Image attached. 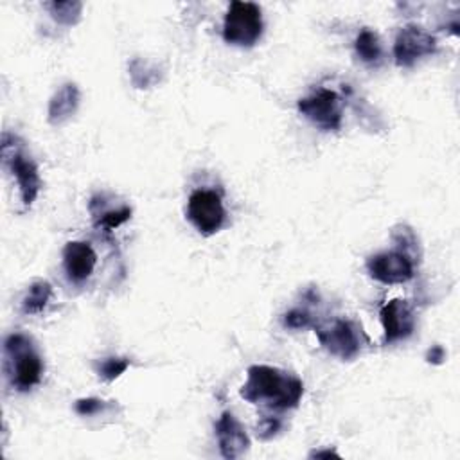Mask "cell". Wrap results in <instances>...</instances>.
I'll return each instance as SVG.
<instances>
[{
  "mask_svg": "<svg viewBox=\"0 0 460 460\" xmlns=\"http://www.w3.org/2000/svg\"><path fill=\"white\" fill-rule=\"evenodd\" d=\"M214 429H216L219 453L223 458L234 460L243 456L250 449V437L232 411H223Z\"/></svg>",
  "mask_w": 460,
  "mask_h": 460,
  "instance_id": "11",
  "label": "cell"
},
{
  "mask_svg": "<svg viewBox=\"0 0 460 460\" xmlns=\"http://www.w3.org/2000/svg\"><path fill=\"white\" fill-rule=\"evenodd\" d=\"M298 111L323 131H338L341 128V99L329 88H320L296 102Z\"/></svg>",
  "mask_w": 460,
  "mask_h": 460,
  "instance_id": "7",
  "label": "cell"
},
{
  "mask_svg": "<svg viewBox=\"0 0 460 460\" xmlns=\"http://www.w3.org/2000/svg\"><path fill=\"white\" fill-rule=\"evenodd\" d=\"M129 367V359L128 358H104L102 361L97 363L95 372L99 374V377H102L104 381H115L117 377H120Z\"/></svg>",
  "mask_w": 460,
  "mask_h": 460,
  "instance_id": "19",
  "label": "cell"
},
{
  "mask_svg": "<svg viewBox=\"0 0 460 460\" xmlns=\"http://www.w3.org/2000/svg\"><path fill=\"white\" fill-rule=\"evenodd\" d=\"M446 359V352L440 345H433L428 352H426V361L433 363V365H440Z\"/></svg>",
  "mask_w": 460,
  "mask_h": 460,
  "instance_id": "23",
  "label": "cell"
},
{
  "mask_svg": "<svg viewBox=\"0 0 460 460\" xmlns=\"http://www.w3.org/2000/svg\"><path fill=\"white\" fill-rule=\"evenodd\" d=\"M320 345L332 356L350 361L361 350V329L345 318H338L327 325H314Z\"/></svg>",
  "mask_w": 460,
  "mask_h": 460,
  "instance_id": "6",
  "label": "cell"
},
{
  "mask_svg": "<svg viewBox=\"0 0 460 460\" xmlns=\"http://www.w3.org/2000/svg\"><path fill=\"white\" fill-rule=\"evenodd\" d=\"M4 352L7 358V376L13 388L18 392H27L41 381L43 361L29 336L22 332L9 334L4 341Z\"/></svg>",
  "mask_w": 460,
  "mask_h": 460,
  "instance_id": "2",
  "label": "cell"
},
{
  "mask_svg": "<svg viewBox=\"0 0 460 460\" xmlns=\"http://www.w3.org/2000/svg\"><path fill=\"white\" fill-rule=\"evenodd\" d=\"M129 74L131 81L137 88H149L158 81V70L156 66H151L147 61L142 59H133L129 65Z\"/></svg>",
  "mask_w": 460,
  "mask_h": 460,
  "instance_id": "18",
  "label": "cell"
},
{
  "mask_svg": "<svg viewBox=\"0 0 460 460\" xmlns=\"http://www.w3.org/2000/svg\"><path fill=\"white\" fill-rule=\"evenodd\" d=\"M367 271L381 284H404L413 279V259L401 250L381 252L367 259Z\"/></svg>",
  "mask_w": 460,
  "mask_h": 460,
  "instance_id": "9",
  "label": "cell"
},
{
  "mask_svg": "<svg viewBox=\"0 0 460 460\" xmlns=\"http://www.w3.org/2000/svg\"><path fill=\"white\" fill-rule=\"evenodd\" d=\"M47 7L52 18L63 25H75L83 11L81 2H50Z\"/></svg>",
  "mask_w": 460,
  "mask_h": 460,
  "instance_id": "16",
  "label": "cell"
},
{
  "mask_svg": "<svg viewBox=\"0 0 460 460\" xmlns=\"http://www.w3.org/2000/svg\"><path fill=\"white\" fill-rule=\"evenodd\" d=\"M280 429V420L277 417H264L262 422L257 426V435L264 440L277 435Z\"/></svg>",
  "mask_w": 460,
  "mask_h": 460,
  "instance_id": "22",
  "label": "cell"
},
{
  "mask_svg": "<svg viewBox=\"0 0 460 460\" xmlns=\"http://www.w3.org/2000/svg\"><path fill=\"white\" fill-rule=\"evenodd\" d=\"M239 394L252 404H264L270 410H291L298 406L304 395V383L277 367L252 365Z\"/></svg>",
  "mask_w": 460,
  "mask_h": 460,
  "instance_id": "1",
  "label": "cell"
},
{
  "mask_svg": "<svg viewBox=\"0 0 460 460\" xmlns=\"http://www.w3.org/2000/svg\"><path fill=\"white\" fill-rule=\"evenodd\" d=\"M309 456L313 458H322V456H338V453L334 449H325V451H313Z\"/></svg>",
  "mask_w": 460,
  "mask_h": 460,
  "instance_id": "24",
  "label": "cell"
},
{
  "mask_svg": "<svg viewBox=\"0 0 460 460\" xmlns=\"http://www.w3.org/2000/svg\"><path fill=\"white\" fill-rule=\"evenodd\" d=\"M52 296V286L47 280H36L29 286L25 296L22 298V311L25 314L41 313Z\"/></svg>",
  "mask_w": 460,
  "mask_h": 460,
  "instance_id": "14",
  "label": "cell"
},
{
  "mask_svg": "<svg viewBox=\"0 0 460 460\" xmlns=\"http://www.w3.org/2000/svg\"><path fill=\"white\" fill-rule=\"evenodd\" d=\"M437 50V40L417 23H408L399 29L394 41V59L397 66H413L424 56Z\"/></svg>",
  "mask_w": 460,
  "mask_h": 460,
  "instance_id": "8",
  "label": "cell"
},
{
  "mask_svg": "<svg viewBox=\"0 0 460 460\" xmlns=\"http://www.w3.org/2000/svg\"><path fill=\"white\" fill-rule=\"evenodd\" d=\"M75 413L88 417V415H95L99 411H102L106 408V402L97 399V397H86V399H79L75 401Z\"/></svg>",
  "mask_w": 460,
  "mask_h": 460,
  "instance_id": "21",
  "label": "cell"
},
{
  "mask_svg": "<svg viewBox=\"0 0 460 460\" xmlns=\"http://www.w3.org/2000/svg\"><path fill=\"white\" fill-rule=\"evenodd\" d=\"M95 217V226L102 228L104 232L115 230L117 226H120L122 223H126L131 217V208L128 205H122L119 208H106L99 214L93 216Z\"/></svg>",
  "mask_w": 460,
  "mask_h": 460,
  "instance_id": "17",
  "label": "cell"
},
{
  "mask_svg": "<svg viewBox=\"0 0 460 460\" xmlns=\"http://www.w3.org/2000/svg\"><path fill=\"white\" fill-rule=\"evenodd\" d=\"M97 264V253L90 243L84 241H70L63 248V268L66 277L81 284L90 279Z\"/></svg>",
  "mask_w": 460,
  "mask_h": 460,
  "instance_id": "12",
  "label": "cell"
},
{
  "mask_svg": "<svg viewBox=\"0 0 460 460\" xmlns=\"http://www.w3.org/2000/svg\"><path fill=\"white\" fill-rule=\"evenodd\" d=\"M354 49H356L358 58L363 63L377 65L381 61V56H383L381 41H379V36L374 31H370V29L359 31V34H358V38L354 41Z\"/></svg>",
  "mask_w": 460,
  "mask_h": 460,
  "instance_id": "15",
  "label": "cell"
},
{
  "mask_svg": "<svg viewBox=\"0 0 460 460\" xmlns=\"http://www.w3.org/2000/svg\"><path fill=\"white\" fill-rule=\"evenodd\" d=\"M262 11L253 2L234 0L223 20V40L235 47H253L262 36Z\"/></svg>",
  "mask_w": 460,
  "mask_h": 460,
  "instance_id": "3",
  "label": "cell"
},
{
  "mask_svg": "<svg viewBox=\"0 0 460 460\" xmlns=\"http://www.w3.org/2000/svg\"><path fill=\"white\" fill-rule=\"evenodd\" d=\"M379 320L383 323V331H385L383 341L386 345L408 338L415 329L413 311L410 304L401 298L386 302L379 311Z\"/></svg>",
  "mask_w": 460,
  "mask_h": 460,
  "instance_id": "10",
  "label": "cell"
},
{
  "mask_svg": "<svg viewBox=\"0 0 460 460\" xmlns=\"http://www.w3.org/2000/svg\"><path fill=\"white\" fill-rule=\"evenodd\" d=\"M79 88L75 83H65L49 101V110H47V119L52 126L66 122L79 106Z\"/></svg>",
  "mask_w": 460,
  "mask_h": 460,
  "instance_id": "13",
  "label": "cell"
},
{
  "mask_svg": "<svg viewBox=\"0 0 460 460\" xmlns=\"http://www.w3.org/2000/svg\"><path fill=\"white\" fill-rule=\"evenodd\" d=\"M187 217L201 235H214L226 217L221 196L210 189H196L187 201Z\"/></svg>",
  "mask_w": 460,
  "mask_h": 460,
  "instance_id": "5",
  "label": "cell"
},
{
  "mask_svg": "<svg viewBox=\"0 0 460 460\" xmlns=\"http://www.w3.org/2000/svg\"><path fill=\"white\" fill-rule=\"evenodd\" d=\"M284 325L288 329H305V327H311L313 325V316L305 311V309H289L284 318H282Z\"/></svg>",
  "mask_w": 460,
  "mask_h": 460,
  "instance_id": "20",
  "label": "cell"
},
{
  "mask_svg": "<svg viewBox=\"0 0 460 460\" xmlns=\"http://www.w3.org/2000/svg\"><path fill=\"white\" fill-rule=\"evenodd\" d=\"M14 137L9 133H4L2 137V158L5 167L11 171L13 178L16 180V185L20 189L22 203L25 207H31L41 189V178L38 174L36 164L27 156L18 146H14Z\"/></svg>",
  "mask_w": 460,
  "mask_h": 460,
  "instance_id": "4",
  "label": "cell"
}]
</instances>
